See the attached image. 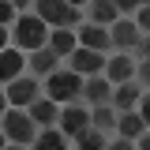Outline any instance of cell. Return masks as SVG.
Instances as JSON below:
<instances>
[{
    "instance_id": "83f0119b",
    "label": "cell",
    "mask_w": 150,
    "mask_h": 150,
    "mask_svg": "<svg viewBox=\"0 0 150 150\" xmlns=\"http://www.w3.org/2000/svg\"><path fill=\"white\" fill-rule=\"evenodd\" d=\"M109 150H135V143H128V139H112Z\"/></svg>"
},
{
    "instance_id": "52a82bcc",
    "label": "cell",
    "mask_w": 150,
    "mask_h": 150,
    "mask_svg": "<svg viewBox=\"0 0 150 150\" xmlns=\"http://www.w3.org/2000/svg\"><path fill=\"white\" fill-rule=\"evenodd\" d=\"M109 34H112V49H116V53H128V56H135L139 41H143V30H139L131 19H120Z\"/></svg>"
},
{
    "instance_id": "7402d4cb",
    "label": "cell",
    "mask_w": 150,
    "mask_h": 150,
    "mask_svg": "<svg viewBox=\"0 0 150 150\" xmlns=\"http://www.w3.org/2000/svg\"><path fill=\"white\" fill-rule=\"evenodd\" d=\"M135 83L150 86V60H135Z\"/></svg>"
},
{
    "instance_id": "7c38bea8",
    "label": "cell",
    "mask_w": 150,
    "mask_h": 150,
    "mask_svg": "<svg viewBox=\"0 0 150 150\" xmlns=\"http://www.w3.org/2000/svg\"><path fill=\"white\" fill-rule=\"evenodd\" d=\"M26 112H30V120H34L38 128L45 131V128H60V112H64V109L56 105L53 98H38V101H34Z\"/></svg>"
},
{
    "instance_id": "30bf717a",
    "label": "cell",
    "mask_w": 150,
    "mask_h": 150,
    "mask_svg": "<svg viewBox=\"0 0 150 150\" xmlns=\"http://www.w3.org/2000/svg\"><path fill=\"white\" fill-rule=\"evenodd\" d=\"M105 79H109L112 86L135 83V56H128V53H116V56H109V64H105Z\"/></svg>"
},
{
    "instance_id": "ba28073f",
    "label": "cell",
    "mask_w": 150,
    "mask_h": 150,
    "mask_svg": "<svg viewBox=\"0 0 150 150\" xmlns=\"http://www.w3.org/2000/svg\"><path fill=\"white\" fill-rule=\"evenodd\" d=\"M60 131H64L68 139H79L83 131H90V109H83V105H64V112H60Z\"/></svg>"
},
{
    "instance_id": "5bb4252c",
    "label": "cell",
    "mask_w": 150,
    "mask_h": 150,
    "mask_svg": "<svg viewBox=\"0 0 150 150\" xmlns=\"http://www.w3.org/2000/svg\"><path fill=\"white\" fill-rule=\"evenodd\" d=\"M86 23L112 30V26L120 23V8H116V4H109V0H94V4H86Z\"/></svg>"
},
{
    "instance_id": "9c48e42d",
    "label": "cell",
    "mask_w": 150,
    "mask_h": 150,
    "mask_svg": "<svg viewBox=\"0 0 150 150\" xmlns=\"http://www.w3.org/2000/svg\"><path fill=\"white\" fill-rule=\"evenodd\" d=\"M75 34H79V45H83V49H94V53H101V56H105V53L112 49V34L105 30V26L83 23V26H79Z\"/></svg>"
},
{
    "instance_id": "6da1fadb",
    "label": "cell",
    "mask_w": 150,
    "mask_h": 150,
    "mask_svg": "<svg viewBox=\"0 0 150 150\" xmlns=\"http://www.w3.org/2000/svg\"><path fill=\"white\" fill-rule=\"evenodd\" d=\"M49 38H53V30H49V23H45L41 15H19V19H15L11 45L23 49L26 56L38 53V49H49Z\"/></svg>"
},
{
    "instance_id": "4316f807",
    "label": "cell",
    "mask_w": 150,
    "mask_h": 150,
    "mask_svg": "<svg viewBox=\"0 0 150 150\" xmlns=\"http://www.w3.org/2000/svg\"><path fill=\"white\" fill-rule=\"evenodd\" d=\"M139 112H143V120H146V128H150V94H143V101H139Z\"/></svg>"
},
{
    "instance_id": "d6986e66",
    "label": "cell",
    "mask_w": 150,
    "mask_h": 150,
    "mask_svg": "<svg viewBox=\"0 0 150 150\" xmlns=\"http://www.w3.org/2000/svg\"><path fill=\"white\" fill-rule=\"evenodd\" d=\"M116 124H120V112L112 109V105H98V109H90V128L94 131L109 135V131H116Z\"/></svg>"
},
{
    "instance_id": "44dd1931",
    "label": "cell",
    "mask_w": 150,
    "mask_h": 150,
    "mask_svg": "<svg viewBox=\"0 0 150 150\" xmlns=\"http://www.w3.org/2000/svg\"><path fill=\"white\" fill-rule=\"evenodd\" d=\"M75 150H109V143H105V135L101 131H83L79 139H75Z\"/></svg>"
},
{
    "instance_id": "4fadbf2b",
    "label": "cell",
    "mask_w": 150,
    "mask_h": 150,
    "mask_svg": "<svg viewBox=\"0 0 150 150\" xmlns=\"http://www.w3.org/2000/svg\"><path fill=\"white\" fill-rule=\"evenodd\" d=\"M23 68H26L23 49L4 45V53H0V79H4V86H8V83H15V79H23Z\"/></svg>"
},
{
    "instance_id": "ac0fdd59",
    "label": "cell",
    "mask_w": 150,
    "mask_h": 150,
    "mask_svg": "<svg viewBox=\"0 0 150 150\" xmlns=\"http://www.w3.org/2000/svg\"><path fill=\"white\" fill-rule=\"evenodd\" d=\"M49 49H53L60 60H71V56L79 53V34H75V30H53V38H49Z\"/></svg>"
},
{
    "instance_id": "8992f818",
    "label": "cell",
    "mask_w": 150,
    "mask_h": 150,
    "mask_svg": "<svg viewBox=\"0 0 150 150\" xmlns=\"http://www.w3.org/2000/svg\"><path fill=\"white\" fill-rule=\"evenodd\" d=\"M105 64H109V56L94 53V49H83L79 45V53L68 60V68H71L75 75H83V79H94V75H105Z\"/></svg>"
},
{
    "instance_id": "cb8c5ba5",
    "label": "cell",
    "mask_w": 150,
    "mask_h": 150,
    "mask_svg": "<svg viewBox=\"0 0 150 150\" xmlns=\"http://www.w3.org/2000/svg\"><path fill=\"white\" fill-rule=\"evenodd\" d=\"M135 60H150V34H143L139 49H135Z\"/></svg>"
},
{
    "instance_id": "9a60e30c",
    "label": "cell",
    "mask_w": 150,
    "mask_h": 150,
    "mask_svg": "<svg viewBox=\"0 0 150 150\" xmlns=\"http://www.w3.org/2000/svg\"><path fill=\"white\" fill-rule=\"evenodd\" d=\"M146 131H150V128H146V120H143V112H120V124H116V139L139 143Z\"/></svg>"
},
{
    "instance_id": "f546056e",
    "label": "cell",
    "mask_w": 150,
    "mask_h": 150,
    "mask_svg": "<svg viewBox=\"0 0 150 150\" xmlns=\"http://www.w3.org/2000/svg\"><path fill=\"white\" fill-rule=\"evenodd\" d=\"M4 150H30V146H15V143H4Z\"/></svg>"
},
{
    "instance_id": "e0dca14e",
    "label": "cell",
    "mask_w": 150,
    "mask_h": 150,
    "mask_svg": "<svg viewBox=\"0 0 150 150\" xmlns=\"http://www.w3.org/2000/svg\"><path fill=\"white\" fill-rule=\"evenodd\" d=\"M139 101H143V86L139 83H124V86H116V94H112V109L116 112H135Z\"/></svg>"
},
{
    "instance_id": "5b68a950",
    "label": "cell",
    "mask_w": 150,
    "mask_h": 150,
    "mask_svg": "<svg viewBox=\"0 0 150 150\" xmlns=\"http://www.w3.org/2000/svg\"><path fill=\"white\" fill-rule=\"evenodd\" d=\"M38 98H41V83H38L34 75H23V79H15V83H8L4 86V101H8V109H30Z\"/></svg>"
},
{
    "instance_id": "7a4b0ae2",
    "label": "cell",
    "mask_w": 150,
    "mask_h": 150,
    "mask_svg": "<svg viewBox=\"0 0 150 150\" xmlns=\"http://www.w3.org/2000/svg\"><path fill=\"white\" fill-rule=\"evenodd\" d=\"M34 15H41L53 30H79L83 19H86V8L79 4H64V0H38Z\"/></svg>"
},
{
    "instance_id": "2e32d148",
    "label": "cell",
    "mask_w": 150,
    "mask_h": 150,
    "mask_svg": "<svg viewBox=\"0 0 150 150\" xmlns=\"http://www.w3.org/2000/svg\"><path fill=\"white\" fill-rule=\"evenodd\" d=\"M26 68L34 75H45V79H53L56 71H60V56L53 53V49H38V53L26 56Z\"/></svg>"
},
{
    "instance_id": "f1b7e54d",
    "label": "cell",
    "mask_w": 150,
    "mask_h": 150,
    "mask_svg": "<svg viewBox=\"0 0 150 150\" xmlns=\"http://www.w3.org/2000/svg\"><path fill=\"white\" fill-rule=\"evenodd\" d=\"M135 146H139V150H150V131L143 135V139H139V143H135Z\"/></svg>"
},
{
    "instance_id": "8fae6325",
    "label": "cell",
    "mask_w": 150,
    "mask_h": 150,
    "mask_svg": "<svg viewBox=\"0 0 150 150\" xmlns=\"http://www.w3.org/2000/svg\"><path fill=\"white\" fill-rule=\"evenodd\" d=\"M112 94H116V86H112L105 75H94V79H86V86H83V101L86 105H112Z\"/></svg>"
},
{
    "instance_id": "3957f363",
    "label": "cell",
    "mask_w": 150,
    "mask_h": 150,
    "mask_svg": "<svg viewBox=\"0 0 150 150\" xmlns=\"http://www.w3.org/2000/svg\"><path fill=\"white\" fill-rule=\"evenodd\" d=\"M86 79L75 75L71 68H60L53 79H45V98H53L56 105H75V98H83Z\"/></svg>"
},
{
    "instance_id": "603a6c76",
    "label": "cell",
    "mask_w": 150,
    "mask_h": 150,
    "mask_svg": "<svg viewBox=\"0 0 150 150\" xmlns=\"http://www.w3.org/2000/svg\"><path fill=\"white\" fill-rule=\"evenodd\" d=\"M135 26H139L143 34H150V4H143V8H139V15H135Z\"/></svg>"
},
{
    "instance_id": "277c9868",
    "label": "cell",
    "mask_w": 150,
    "mask_h": 150,
    "mask_svg": "<svg viewBox=\"0 0 150 150\" xmlns=\"http://www.w3.org/2000/svg\"><path fill=\"white\" fill-rule=\"evenodd\" d=\"M41 128L30 120L26 109H4V139L15 143V146H34Z\"/></svg>"
},
{
    "instance_id": "d4e9b609",
    "label": "cell",
    "mask_w": 150,
    "mask_h": 150,
    "mask_svg": "<svg viewBox=\"0 0 150 150\" xmlns=\"http://www.w3.org/2000/svg\"><path fill=\"white\" fill-rule=\"evenodd\" d=\"M116 8H120V15H131V11L139 15V8H143V4H139V0H120Z\"/></svg>"
},
{
    "instance_id": "484cf974",
    "label": "cell",
    "mask_w": 150,
    "mask_h": 150,
    "mask_svg": "<svg viewBox=\"0 0 150 150\" xmlns=\"http://www.w3.org/2000/svg\"><path fill=\"white\" fill-rule=\"evenodd\" d=\"M11 11H19L15 4H0V19H4V30L11 26Z\"/></svg>"
},
{
    "instance_id": "ffe728a7",
    "label": "cell",
    "mask_w": 150,
    "mask_h": 150,
    "mask_svg": "<svg viewBox=\"0 0 150 150\" xmlns=\"http://www.w3.org/2000/svg\"><path fill=\"white\" fill-rule=\"evenodd\" d=\"M30 150H68V135H64L60 128H45Z\"/></svg>"
}]
</instances>
